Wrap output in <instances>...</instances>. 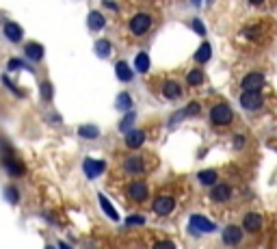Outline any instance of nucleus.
Returning a JSON list of instances; mask_svg holds the SVG:
<instances>
[{
    "label": "nucleus",
    "instance_id": "1",
    "mask_svg": "<svg viewBox=\"0 0 277 249\" xmlns=\"http://www.w3.org/2000/svg\"><path fill=\"white\" fill-rule=\"evenodd\" d=\"M232 117L234 115H232V108L228 104H216L210 111V122L214 126H228V124H232Z\"/></svg>",
    "mask_w": 277,
    "mask_h": 249
},
{
    "label": "nucleus",
    "instance_id": "2",
    "mask_svg": "<svg viewBox=\"0 0 277 249\" xmlns=\"http://www.w3.org/2000/svg\"><path fill=\"white\" fill-rule=\"evenodd\" d=\"M262 93L260 89H247V91L240 96V106L245 108V111H258L262 106Z\"/></svg>",
    "mask_w": 277,
    "mask_h": 249
},
{
    "label": "nucleus",
    "instance_id": "3",
    "mask_svg": "<svg viewBox=\"0 0 277 249\" xmlns=\"http://www.w3.org/2000/svg\"><path fill=\"white\" fill-rule=\"evenodd\" d=\"M189 230L193 234H210V232H214V223L201 215H193L189 221Z\"/></svg>",
    "mask_w": 277,
    "mask_h": 249
},
{
    "label": "nucleus",
    "instance_id": "4",
    "mask_svg": "<svg viewBox=\"0 0 277 249\" xmlns=\"http://www.w3.org/2000/svg\"><path fill=\"white\" fill-rule=\"evenodd\" d=\"M149 26H152V18H149L148 13H139V16H134L130 20V31H132V35L148 33Z\"/></svg>",
    "mask_w": 277,
    "mask_h": 249
},
{
    "label": "nucleus",
    "instance_id": "5",
    "mask_svg": "<svg viewBox=\"0 0 277 249\" xmlns=\"http://www.w3.org/2000/svg\"><path fill=\"white\" fill-rule=\"evenodd\" d=\"M128 197L132 199V202H145V199H148V184L143 180H134L128 187Z\"/></svg>",
    "mask_w": 277,
    "mask_h": 249
},
{
    "label": "nucleus",
    "instance_id": "6",
    "mask_svg": "<svg viewBox=\"0 0 277 249\" xmlns=\"http://www.w3.org/2000/svg\"><path fill=\"white\" fill-rule=\"evenodd\" d=\"M173 206H175V202H173V197L171 195H160V197H156V202H154V212L156 215H169L171 210H173Z\"/></svg>",
    "mask_w": 277,
    "mask_h": 249
},
{
    "label": "nucleus",
    "instance_id": "7",
    "mask_svg": "<svg viewBox=\"0 0 277 249\" xmlns=\"http://www.w3.org/2000/svg\"><path fill=\"white\" fill-rule=\"evenodd\" d=\"M83 169H85V173H87V178H98L100 173L104 171V169H107V165H104L102 161H93V158H87V161H85V165H83Z\"/></svg>",
    "mask_w": 277,
    "mask_h": 249
},
{
    "label": "nucleus",
    "instance_id": "8",
    "mask_svg": "<svg viewBox=\"0 0 277 249\" xmlns=\"http://www.w3.org/2000/svg\"><path fill=\"white\" fill-rule=\"evenodd\" d=\"M243 241V230L238 226H228L223 232V243L225 245H238Z\"/></svg>",
    "mask_w": 277,
    "mask_h": 249
},
{
    "label": "nucleus",
    "instance_id": "9",
    "mask_svg": "<svg viewBox=\"0 0 277 249\" xmlns=\"http://www.w3.org/2000/svg\"><path fill=\"white\" fill-rule=\"evenodd\" d=\"M143 141H145V132L141 130V128H134V130H130L126 134V145L130 149H139L143 145Z\"/></svg>",
    "mask_w": 277,
    "mask_h": 249
},
{
    "label": "nucleus",
    "instance_id": "10",
    "mask_svg": "<svg viewBox=\"0 0 277 249\" xmlns=\"http://www.w3.org/2000/svg\"><path fill=\"white\" fill-rule=\"evenodd\" d=\"M210 197H213V202H228V199L232 197V188L228 187V184H214L213 191H210Z\"/></svg>",
    "mask_w": 277,
    "mask_h": 249
},
{
    "label": "nucleus",
    "instance_id": "11",
    "mask_svg": "<svg viewBox=\"0 0 277 249\" xmlns=\"http://www.w3.org/2000/svg\"><path fill=\"white\" fill-rule=\"evenodd\" d=\"M243 228H245V232H260L262 217L258 215V212H247L245 221H243Z\"/></svg>",
    "mask_w": 277,
    "mask_h": 249
},
{
    "label": "nucleus",
    "instance_id": "12",
    "mask_svg": "<svg viewBox=\"0 0 277 249\" xmlns=\"http://www.w3.org/2000/svg\"><path fill=\"white\" fill-rule=\"evenodd\" d=\"M243 89L247 91V89H262V84H264V76L258 72H251V74H247V76L243 78Z\"/></svg>",
    "mask_w": 277,
    "mask_h": 249
},
{
    "label": "nucleus",
    "instance_id": "13",
    "mask_svg": "<svg viewBox=\"0 0 277 249\" xmlns=\"http://www.w3.org/2000/svg\"><path fill=\"white\" fill-rule=\"evenodd\" d=\"M4 35H7L9 42L18 43L20 39H22V28H20L18 24H13V22H7V24H4Z\"/></svg>",
    "mask_w": 277,
    "mask_h": 249
},
{
    "label": "nucleus",
    "instance_id": "14",
    "mask_svg": "<svg viewBox=\"0 0 277 249\" xmlns=\"http://www.w3.org/2000/svg\"><path fill=\"white\" fill-rule=\"evenodd\" d=\"M163 93H165V98L167 100H175V98L182 96V89H180V84L175 81H167L165 83V87H163Z\"/></svg>",
    "mask_w": 277,
    "mask_h": 249
},
{
    "label": "nucleus",
    "instance_id": "15",
    "mask_svg": "<svg viewBox=\"0 0 277 249\" xmlns=\"http://www.w3.org/2000/svg\"><path fill=\"white\" fill-rule=\"evenodd\" d=\"M4 169H7L11 176H22L24 173V165L20 161H16V158H11V156L4 158Z\"/></svg>",
    "mask_w": 277,
    "mask_h": 249
},
{
    "label": "nucleus",
    "instance_id": "16",
    "mask_svg": "<svg viewBox=\"0 0 277 249\" xmlns=\"http://www.w3.org/2000/svg\"><path fill=\"white\" fill-rule=\"evenodd\" d=\"M100 206H102V210L108 215V219H113V221H119L117 210H115V208H113V204L108 202V197L104 195V193H100Z\"/></svg>",
    "mask_w": 277,
    "mask_h": 249
},
{
    "label": "nucleus",
    "instance_id": "17",
    "mask_svg": "<svg viewBox=\"0 0 277 249\" xmlns=\"http://www.w3.org/2000/svg\"><path fill=\"white\" fill-rule=\"evenodd\" d=\"M24 52H26V57L31 59V61H42L43 59V48L39 46V43H28V46L24 48Z\"/></svg>",
    "mask_w": 277,
    "mask_h": 249
},
{
    "label": "nucleus",
    "instance_id": "18",
    "mask_svg": "<svg viewBox=\"0 0 277 249\" xmlns=\"http://www.w3.org/2000/svg\"><path fill=\"white\" fill-rule=\"evenodd\" d=\"M124 169L128 173H141L143 171V161H141L139 156H132V158H128V161L124 163Z\"/></svg>",
    "mask_w": 277,
    "mask_h": 249
},
{
    "label": "nucleus",
    "instance_id": "19",
    "mask_svg": "<svg viewBox=\"0 0 277 249\" xmlns=\"http://www.w3.org/2000/svg\"><path fill=\"white\" fill-rule=\"evenodd\" d=\"M210 57H213V48H210L208 42H204V43L199 46L197 52H195V61H197V63H206Z\"/></svg>",
    "mask_w": 277,
    "mask_h": 249
},
{
    "label": "nucleus",
    "instance_id": "20",
    "mask_svg": "<svg viewBox=\"0 0 277 249\" xmlns=\"http://www.w3.org/2000/svg\"><path fill=\"white\" fill-rule=\"evenodd\" d=\"M87 24H89V28H91V31H100V28L104 26V16L102 13H98V11H91L89 13V20H87Z\"/></svg>",
    "mask_w": 277,
    "mask_h": 249
},
{
    "label": "nucleus",
    "instance_id": "21",
    "mask_svg": "<svg viewBox=\"0 0 277 249\" xmlns=\"http://www.w3.org/2000/svg\"><path fill=\"white\" fill-rule=\"evenodd\" d=\"M134 67H137V72L145 74L149 69V57L145 52H139L137 57H134Z\"/></svg>",
    "mask_w": 277,
    "mask_h": 249
},
{
    "label": "nucleus",
    "instance_id": "22",
    "mask_svg": "<svg viewBox=\"0 0 277 249\" xmlns=\"http://www.w3.org/2000/svg\"><path fill=\"white\" fill-rule=\"evenodd\" d=\"M216 171L214 169H206V171H199L197 173V180L201 182V184H206V187H210V184H214L216 182Z\"/></svg>",
    "mask_w": 277,
    "mask_h": 249
},
{
    "label": "nucleus",
    "instance_id": "23",
    "mask_svg": "<svg viewBox=\"0 0 277 249\" xmlns=\"http://www.w3.org/2000/svg\"><path fill=\"white\" fill-rule=\"evenodd\" d=\"M115 72H117V78L119 81H124V83H128V81H132V72H130V67L126 65V63H117L115 65Z\"/></svg>",
    "mask_w": 277,
    "mask_h": 249
},
{
    "label": "nucleus",
    "instance_id": "24",
    "mask_svg": "<svg viewBox=\"0 0 277 249\" xmlns=\"http://www.w3.org/2000/svg\"><path fill=\"white\" fill-rule=\"evenodd\" d=\"M117 108L122 113H126V111H130V108H132V100H130V96L128 93H119V98H117Z\"/></svg>",
    "mask_w": 277,
    "mask_h": 249
},
{
    "label": "nucleus",
    "instance_id": "25",
    "mask_svg": "<svg viewBox=\"0 0 277 249\" xmlns=\"http://www.w3.org/2000/svg\"><path fill=\"white\" fill-rule=\"evenodd\" d=\"M95 54H98V57H108L110 54V43L107 39H98V42H95Z\"/></svg>",
    "mask_w": 277,
    "mask_h": 249
},
{
    "label": "nucleus",
    "instance_id": "26",
    "mask_svg": "<svg viewBox=\"0 0 277 249\" xmlns=\"http://www.w3.org/2000/svg\"><path fill=\"white\" fill-rule=\"evenodd\" d=\"M186 81H189V84L197 87V84L204 83V72H201V69H191L189 76H186Z\"/></svg>",
    "mask_w": 277,
    "mask_h": 249
},
{
    "label": "nucleus",
    "instance_id": "27",
    "mask_svg": "<svg viewBox=\"0 0 277 249\" xmlns=\"http://www.w3.org/2000/svg\"><path fill=\"white\" fill-rule=\"evenodd\" d=\"M134 119H137V115H134L132 111H126V117L122 119V124H119V130H124V132H128L130 128H132V124H134Z\"/></svg>",
    "mask_w": 277,
    "mask_h": 249
},
{
    "label": "nucleus",
    "instance_id": "28",
    "mask_svg": "<svg viewBox=\"0 0 277 249\" xmlns=\"http://www.w3.org/2000/svg\"><path fill=\"white\" fill-rule=\"evenodd\" d=\"M78 134H80V137H85V139H98L100 137V130L95 126H83L78 130Z\"/></svg>",
    "mask_w": 277,
    "mask_h": 249
},
{
    "label": "nucleus",
    "instance_id": "29",
    "mask_svg": "<svg viewBox=\"0 0 277 249\" xmlns=\"http://www.w3.org/2000/svg\"><path fill=\"white\" fill-rule=\"evenodd\" d=\"M52 96H54L52 84H50V83H43V84H42V98H43V100H52Z\"/></svg>",
    "mask_w": 277,
    "mask_h": 249
},
{
    "label": "nucleus",
    "instance_id": "30",
    "mask_svg": "<svg viewBox=\"0 0 277 249\" xmlns=\"http://www.w3.org/2000/svg\"><path fill=\"white\" fill-rule=\"evenodd\" d=\"M4 195H7V199H9L11 204H18V191H16L13 187H7V188H4Z\"/></svg>",
    "mask_w": 277,
    "mask_h": 249
},
{
    "label": "nucleus",
    "instance_id": "31",
    "mask_svg": "<svg viewBox=\"0 0 277 249\" xmlns=\"http://www.w3.org/2000/svg\"><path fill=\"white\" fill-rule=\"evenodd\" d=\"M197 113H199V104H197V102H191L189 106L184 108V117H186V115H197Z\"/></svg>",
    "mask_w": 277,
    "mask_h": 249
},
{
    "label": "nucleus",
    "instance_id": "32",
    "mask_svg": "<svg viewBox=\"0 0 277 249\" xmlns=\"http://www.w3.org/2000/svg\"><path fill=\"white\" fill-rule=\"evenodd\" d=\"M126 223H128V226H143V223H145V219H143V217H137V215H134V217H128V219H126Z\"/></svg>",
    "mask_w": 277,
    "mask_h": 249
},
{
    "label": "nucleus",
    "instance_id": "33",
    "mask_svg": "<svg viewBox=\"0 0 277 249\" xmlns=\"http://www.w3.org/2000/svg\"><path fill=\"white\" fill-rule=\"evenodd\" d=\"M193 31H195V33H199V35H204V33H206V28H204V24H201L199 20H193Z\"/></svg>",
    "mask_w": 277,
    "mask_h": 249
},
{
    "label": "nucleus",
    "instance_id": "34",
    "mask_svg": "<svg viewBox=\"0 0 277 249\" xmlns=\"http://www.w3.org/2000/svg\"><path fill=\"white\" fill-rule=\"evenodd\" d=\"M20 67H24L22 61H18V59H11V61H9V69H20Z\"/></svg>",
    "mask_w": 277,
    "mask_h": 249
},
{
    "label": "nucleus",
    "instance_id": "35",
    "mask_svg": "<svg viewBox=\"0 0 277 249\" xmlns=\"http://www.w3.org/2000/svg\"><path fill=\"white\" fill-rule=\"evenodd\" d=\"M234 145L238 147V149L243 147V145H245V137H240V134H238V137H234Z\"/></svg>",
    "mask_w": 277,
    "mask_h": 249
},
{
    "label": "nucleus",
    "instance_id": "36",
    "mask_svg": "<svg viewBox=\"0 0 277 249\" xmlns=\"http://www.w3.org/2000/svg\"><path fill=\"white\" fill-rule=\"evenodd\" d=\"M249 2H251V4H262L264 0H249Z\"/></svg>",
    "mask_w": 277,
    "mask_h": 249
}]
</instances>
